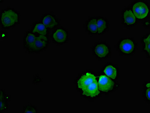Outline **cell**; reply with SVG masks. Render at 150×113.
<instances>
[{"label":"cell","mask_w":150,"mask_h":113,"mask_svg":"<svg viewBox=\"0 0 150 113\" xmlns=\"http://www.w3.org/2000/svg\"><path fill=\"white\" fill-rule=\"evenodd\" d=\"M20 21V15L13 8L3 9L1 13V25L3 29H9L18 25Z\"/></svg>","instance_id":"1"},{"label":"cell","mask_w":150,"mask_h":113,"mask_svg":"<svg viewBox=\"0 0 150 113\" xmlns=\"http://www.w3.org/2000/svg\"><path fill=\"white\" fill-rule=\"evenodd\" d=\"M137 44L133 38H125L120 40L117 45V49L121 54L131 55L135 52Z\"/></svg>","instance_id":"2"},{"label":"cell","mask_w":150,"mask_h":113,"mask_svg":"<svg viewBox=\"0 0 150 113\" xmlns=\"http://www.w3.org/2000/svg\"><path fill=\"white\" fill-rule=\"evenodd\" d=\"M132 10L137 19L146 18L149 14V6L148 3L143 1H136L132 5Z\"/></svg>","instance_id":"3"},{"label":"cell","mask_w":150,"mask_h":113,"mask_svg":"<svg viewBox=\"0 0 150 113\" xmlns=\"http://www.w3.org/2000/svg\"><path fill=\"white\" fill-rule=\"evenodd\" d=\"M92 50L94 55L99 59H105L108 58L111 53V48L105 42H99L96 43Z\"/></svg>","instance_id":"4"},{"label":"cell","mask_w":150,"mask_h":113,"mask_svg":"<svg viewBox=\"0 0 150 113\" xmlns=\"http://www.w3.org/2000/svg\"><path fill=\"white\" fill-rule=\"evenodd\" d=\"M50 37L54 43L62 45L67 43L68 41L69 34L64 28L58 27L53 31Z\"/></svg>","instance_id":"5"},{"label":"cell","mask_w":150,"mask_h":113,"mask_svg":"<svg viewBox=\"0 0 150 113\" xmlns=\"http://www.w3.org/2000/svg\"><path fill=\"white\" fill-rule=\"evenodd\" d=\"M48 45V36H37L35 42L28 51L30 53L40 52L46 50Z\"/></svg>","instance_id":"6"},{"label":"cell","mask_w":150,"mask_h":113,"mask_svg":"<svg viewBox=\"0 0 150 113\" xmlns=\"http://www.w3.org/2000/svg\"><path fill=\"white\" fill-rule=\"evenodd\" d=\"M99 90L103 92H110L113 90L115 83L111 78L107 75L100 76L98 83Z\"/></svg>","instance_id":"7"},{"label":"cell","mask_w":150,"mask_h":113,"mask_svg":"<svg viewBox=\"0 0 150 113\" xmlns=\"http://www.w3.org/2000/svg\"><path fill=\"white\" fill-rule=\"evenodd\" d=\"M41 22L48 30H52L59 25V19L55 14L52 13L43 14L41 18Z\"/></svg>","instance_id":"8"},{"label":"cell","mask_w":150,"mask_h":113,"mask_svg":"<svg viewBox=\"0 0 150 113\" xmlns=\"http://www.w3.org/2000/svg\"><path fill=\"white\" fill-rule=\"evenodd\" d=\"M123 24L127 27L134 26L137 23V19L131 9L127 8L124 9L122 14Z\"/></svg>","instance_id":"9"},{"label":"cell","mask_w":150,"mask_h":113,"mask_svg":"<svg viewBox=\"0 0 150 113\" xmlns=\"http://www.w3.org/2000/svg\"><path fill=\"white\" fill-rule=\"evenodd\" d=\"M99 94L100 91L97 80L82 90V95L87 97H97Z\"/></svg>","instance_id":"10"},{"label":"cell","mask_w":150,"mask_h":113,"mask_svg":"<svg viewBox=\"0 0 150 113\" xmlns=\"http://www.w3.org/2000/svg\"><path fill=\"white\" fill-rule=\"evenodd\" d=\"M96 80V77L92 73H85L79 78L77 82V86L78 88L82 90Z\"/></svg>","instance_id":"11"},{"label":"cell","mask_w":150,"mask_h":113,"mask_svg":"<svg viewBox=\"0 0 150 113\" xmlns=\"http://www.w3.org/2000/svg\"><path fill=\"white\" fill-rule=\"evenodd\" d=\"M30 31L36 36H48L49 30L41 22H36L33 23Z\"/></svg>","instance_id":"12"},{"label":"cell","mask_w":150,"mask_h":113,"mask_svg":"<svg viewBox=\"0 0 150 113\" xmlns=\"http://www.w3.org/2000/svg\"><path fill=\"white\" fill-rule=\"evenodd\" d=\"M86 30L91 35L97 34V17H91L86 21Z\"/></svg>","instance_id":"13"},{"label":"cell","mask_w":150,"mask_h":113,"mask_svg":"<svg viewBox=\"0 0 150 113\" xmlns=\"http://www.w3.org/2000/svg\"><path fill=\"white\" fill-rule=\"evenodd\" d=\"M37 36L30 30L28 31L25 33L23 38V46L28 51L32 46Z\"/></svg>","instance_id":"14"},{"label":"cell","mask_w":150,"mask_h":113,"mask_svg":"<svg viewBox=\"0 0 150 113\" xmlns=\"http://www.w3.org/2000/svg\"><path fill=\"white\" fill-rule=\"evenodd\" d=\"M109 28L108 21L103 17H97V34L99 35L105 34Z\"/></svg>","instance_id":"15"},{"label":"cell","mask_w":150,"mask_h":113,"mask_svg":"<svg viewBox=\"0 0 150 113\" xmlns=\"http://www.w3.org/2000/svg\"><path fill=\"white\" fill-rule=\"evenodd\" d=\"M103 72L112 80H115L117 78L118 72L117 68L112 65H109L106 66L103 70Z\"/></svg>","instance_id":"16"},{"label":"cell","mask_w":150,"mask_h":113,"mask_svg":"<svg viewBox=\"0 0 150 113\" xmlns=\"http://www.w3.org/2000/svg\"><path fill=\"white\" fill-rule=\"evenodd\" d=\"M9 97L4 90H1V112L9 109Z\"/></svg>","instance_id":"17"},{"label":"cell","mask_w":150,"mask_h":113,"mask_svg":"<svg viewBox=\"0 0 150 113\" xmlns=\"http://www.w3.org/2000/svg\"><path fill=\"white\" fill-rule=\"evenodd\" d=\"M150 34H147L146 35L143 37L142 39L143 50L145 52L147 55L150 57Z\"/></svg>","instance_id":"18"},{"label":"cell","mask_w":150,"mask_h":113,"mask_svg":"<svg viewBox=\"0 0 150 113\" xmlns=\"http://www.w3.org/2000/svg\"><path fill=\"white\" fill-rule=\"evenodd\" d=\"M23 112L25 113H37V107L33 105H28L25 106L23 110Z\"/></svg>","instance_id":"19"},{"label":"cell","mask_w":150,"mask_h":113,"mask_svg":"<svg viewBox=\"0 0 150 113\" xmlns=\"http://www.w3.org/2000/svg\"><path fill=\"white\" fill-rule=\"evenodd\" d=\"M150 87H146L143 92V96L146 100L149 102H150Z\"/></svg>","instance_id":"20"},{"label":"cell","mask_w":150,"mask_h":113,"mask_svg":"<svg viewBox=\"0 0 150 113\" xmlns=\"http://www.w3.org/2000/svg\"><path fill=\"white\" fill-rule=\"evenodd\" d=\"M144 26L145 27H149V21L148 22H146L144 23Z\"/></svg>","instance_id":"21"},{"label":"cell","mask_w":150,"mask_h":113,"mask_svg":"<svg viewBox=\"0 0 150 113\" xmlns=\"http://www.w3.org/2000/svg\"><path fill=\"white\" fill-rule=\"evenodd\" d=\"M145 86L146 87H150L149 82H147V83L145 84Z\"/></svg>","instance_id":"22"}]
</instances>
